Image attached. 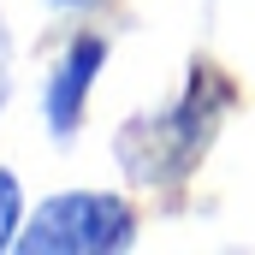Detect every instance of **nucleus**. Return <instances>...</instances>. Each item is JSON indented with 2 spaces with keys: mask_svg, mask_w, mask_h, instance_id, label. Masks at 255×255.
<instances>
[{
  "mask_svg": "<svg viewBox=\"0 0 255 255\" xmlns=\"http://www.w3.org/2000/svg\"><path fill=\"white\" fill-rule=\"evenodd\" d=\"M42 6H54V12H95L101 0H42Z\"/></svg>",
  "mask_w": 255,
  "mask_h": 255,
  "instance_id": "39448f33",
  "label": "nucleus"
},
{
  "mask_svg": "<svg viewBox=\"0 0 255 255\" xmlns=\"http://www.w3.org/2000/svg\"><path fill=\"white\" fill-rule=\"evenodd\" d=\"M30 220V202H24V178L0 160V250H18V232Z\"/></svg>",
  "mask_w": 255,
  "mask_h": 255,
  "instance_id": "20e7f679",
  "label": "nucleus"
},
{
  "mask_svg": "<svg viewBox=\"0 0 255 255\" xmlns=\"http://www.w3.org/2000/svg\"><path fill=\"white\" fill-rule=\"evenodd\" d=\"M24 255H125L136 250V208L125 190H54L18 232Z\"/></svg>",
  "mask_w": 255,
  "mask_h": 255,
  "instance_id": "f257e3e1",
  "label": "nucleus"
},
{
  "mask_svg": "<svg viewBox=\"0 0 255 255\" xmlns=\"http://www.w3.org/2000/svg\"><path fill=\"white\" fill-rule=\"evenodd\" d=\"M107 60H113V42H107L101 30H77L60 48V60H54L48 83H42V119H48V130H54L60 142L77 136L83 113H89V95H95V77H101Z\"/></svg>",
  "mask_w": 255,
  "mask_h": 255,
  "instance_id": "7ed1b4c3",
  "label": "nucleus"
},
{
  "mask_svg": "<svg viewBox=\"0 0 255 255\" xmlns=\"http://www.w3.org/2000/svg\"><path fill=\"white\" fill-rule=\"evenodd\" d=\"M208 95H220V83H214V77H196V89L184 95V101H172V107L154 113L148 125H125L119 148L154 142V154H142V160L130 166L136 184H172V172H184L196 154L214 142V119H220V107H208Z\"/></svg>",
  "mask_w": 255,
  "mask_h": 255,
  "instance_id": "f03ea898",
  "label": "nucleus"
}]
</instances>
